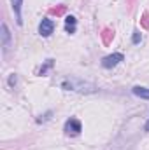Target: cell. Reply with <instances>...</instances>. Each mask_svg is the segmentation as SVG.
Masks as SVG:
<instances>
[{
	"label": "cell",
	"mask_w": 149,
	"mask_h": 150,
	"mask_svg": "<svg viewBox=\"0 0 149 150\" xmlns=\"http://www.w3.org/2000/svg\"><path fill=\"white\" fill-rule=\"evenodd\" d=\"M62 87L67 89V91H79V93H95L97 87L90 82H82V80H77V79H69V80H63L62 82Z\"/></svg>",
	"instance_id": "cell-1"
},
{
	"label": "cell",
	"mask_w": 149,
	"mask_h": 150,
	"mask_svg": "<svg viewBox=\"0 0 149 150\" xmlns=\"http://www.w3.org/2000/svg\"><path fill=\"white\" fill-rule=\"evenodd\" d=\"M63 131H65L67 134H70V136H75V134H79V133L82 131V126H81V122H79L75 117H70V119L65 122Z\"/></svg>",
	"instance_id": "cell-2"
},
{
	"label": "cell",
	"mask_w": 149,
	"mask_h": 150,
	"mask_svg": "<svg viewBox=\"0 0 149 150\" xmlns=\"http://www.w3.org/2000/svg\"><path fill=\"white\" fill-rule=\"evenodd\" d=\"M123 59H125V56H123L121 52H114V54H109V56H105V58L102 59V67H104V68H114V67H117Z\"/></svg>",
	"instance_id": "cell-3"
},
{
	"label": "cell",
	"mask_w": 149,
	"mask_h": 150,
	"mask_svg": "<svg viewBox=\"0 0 149 150\" xmlns=\"http://www.w3.org/2000/svg\"><path fill=\"white\" fill-rule=\"evenodd\" d=\"M53 30H54V23L51 21V19H42L40 21V25H39V33L42 35V37H49L51 33H53Z\"/></svg>",
	"instance_id": "cell-4"
},
{
	"label": "cell",
	"mask_w": 149,
	"mask_h": 150,
	"mask_svg": "<svg viewBox=\"0 0 149 150\" xmlns=\"http://www.w3.org/2000/svg\"><path fill=\"white\" fill-rule=\"evenodd\" d=\"M12 4V11L16 14V21L18 25H23V19H21V7H23V0H11Z\"/></svg>",
	"instance_id": "cell-5"
},
{
	"label": "cell",
	"mask_w": 149,
	"mask_h": 150,
	"mask_svg": "<svg viewBox=\"0 0 149 150\" xmlns=\"http://www.w3.org/2000/svg\"><path fill=\"white\" fill-rule=\"evenodd\" d=\"M2 45H4V51H7L11 45V33L5 23H2Z\"/></svg>",
	"instance_id": "cell-6"
},
{
	"label": "cell",
	"mask_w": 149,
	"mask_h": 150,
	"mask_svg": "<svg viewBox=\"0 0 149 150\" xmlns=\"http://www.w3.org/2000/svg\"><path fill=\"white\" fill-rule=\"evenodd\" d=\"M132 93H133L135 96L142 98V100H149V89H148V87H142V86H135V87H132Z\"/></svg>",
	"instance_id": "cell-7"
},
{
	"label": "cell",
	"mask_w": 149,
	"mask_h": 150,
	"mask_svg": "<svg viewBox=\"0 0 149 150\" xmlns=\"http://www.w3.org/2000/svg\"><path fill=\"white\" fill-rule=\"evenodd\" d=\"M75 18L74 16H67L65 18V30H67V33H74L75 32Z\"/></svg>",
	"instance_id": "cell-8"
},
{
	"label": "cell",
	"mask_w": 149,
	"mask_h": 150,
	"mask_svg": "<svg viewBox=\"0 0 149 150\" xmlns=\"http://www.w3.org/2000/svg\"><path fill=\"white\" fill-rule=\"evenodd\" d=\"M51 67H53V59H47V61H46V65H44V67L39 70V74L44 75V74H46V70H47V68H51Z\"/></svg>",
	"instance_id": "cell-9"
},
{
	"label": "cell",
	"mask_w": 149,
	"mask_h": 150,
	"mask_svg": "<svg viewBox=\"0 0 149 150\" xmlns=\"http://www.w3.org/2000/svg\"><path fill=\"white\" fill-rule=\"evenodd\" d=\"M132 40H133V44H139V42L142 40V37H140V32H139V30H135V32H133V37H132Z\"/></svg>",
	"instance_id": "cell-10"
},
{
	"label": "cell",
	"mask_w": 149,
	"mask_h": 150,
	"mask_svg": "<svg viewBox=\"0 0 149 150\" xmlns=\"http://www.w3.org/2000/svg\"><path fill=\"white\" fill-rule=\"evenodd\" d=\"M9 84L12 86V84H16V77L14 75H11V79H9Z\"/></svg>",
	"instance_id": "cell-11"
},
{
	"label": "cell",
	"mask_w": 149,
	"mask_h": 150,
	"mask_svg": "<svg viewBox=\"0 0 149 150\" xmlns=\"http://www.w3.org/2000/svg\"><path fill=\"white\" fill-rule=\"evenodd\" d=\"M144 129H146V131H148V133H149V120H148V122H146V127H144Z\"/></svg>",
	"instance_id": "cell-12"
}]
</instances>
